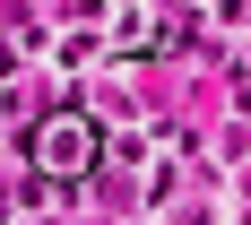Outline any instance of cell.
<instances>
[{
    "label": "cell",
    "instance_id": "cell-1",
    "mask_svg": "<svg viewBox=\"0 0 251 225\" xmlns=\"http://www.w3.org/2000/svg\"><path fill=\"white\" fill-rule=\"evenodd\" d=\"M26 156H35V174H44V182H87V174H96V156H104V130L87 122V113H52V122L26 139Z\"/></svg>",
    "mask_w": 251,
    "mask_h": 225
}]
</instances>
